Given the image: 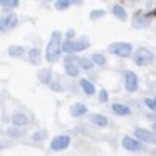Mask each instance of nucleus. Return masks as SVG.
Masks as SVG:
<instances>
[{"label": "nucleus", "mask_w": 156, "mask_h": 156, "mask_svg": "<svg viewBox=\"0 0 156 156\" xmlns=\"http://www.w3.org/2000/svg\"><path fill=\"white\" fill-rule=\"evenodd\" d=\"M145 106H147L150 110L156 112V98H145Z\"/></svg>", "instance_id": "nucleus-26"}, {"label": "nucleus", "mask_w": 156, "mask_h": 156, "mask_svg": "<svg viewBox=\"0 0 156 156\" xmlns=\"http://www.w3.org/2000/svg\"><path fill=\"white\" fill-rule=\"evenodd\" d=\"M69 144H70V136H67V135H58V136H55L52 141H51V148L52 150H66L67 147H69Z\"/></svg>", "instance_id": "nucleus-6"}, {"label": "nucleus", "mask_w": 156, "mask_h": 156, "mask_svg": "<svg viewBox=\"0 0 156 156\" xmlns=\"http://www.w3.org/2000/svg\"><path fill=\"white\" fill-rule=\"evenodd\" d=\"M0 5L6 8H16L19 6V0H0Z\"/></svg>", "instance_id": "nucleus-24"}, {"label": "nucleus", "mask_w": 156, "mask_h": 156, "mask_svg": "<svg viewBox=\"0 0 156 156\" xmlns=\"http://www.w3.org/2000/svg\"><path fill=\"white\" fill-rule=\"evenodd\" d=\"M122 147L126 150H130V151H138L142 148V142H139L138 139L132 138V136H124L122 138Z\"/></svg>", "instance_id": "nucleus-9"}, {"label": "nucleus", "mask_w": 156, "mask_h": 156, "mask_svg": "<svg viewBox=\"0 0 156 156\" xmlns=\"http://www.w3.org/2000/svg\"><path fill=\"white\" fill-rule=\"evenodd\" d=\"M90 119H92L94 124H97V126H100V127H107V126H109V119H107L104 115L94 113V115L90 116Z\"/></svg>", "instance_id": "nucleus-14"}, {"label": "nucleus", "mask_w": 156, "mask_h": 156, "mask_svg": "<svg viewBox=\"0 0 156 156\" xmlns=\"http://www.w3.org/2000/svg\"><path fill=\"white\" fill-rule=\"evenodd\" d=\"M46 136H48V132L40 130V132H35V133L32 135V139H34V141H43Z\"/></svg>", "instance_id": "nucleus-25"}, {"label": "nucleus", "mask_w": 156, "mask_h": 156, "mask_svg": "<svg viewBox=\"0 0 156 156\" xmlns=\"http://www.w3.org/2000/svg\"><path fill=\"white\" fill-rule=\"evenodd\" d=\"M69 6H70L69 0H60V2H55V8H57L58 11H64V9H67Z\"/></svg>", "instance_id": "nucleus-23"}, {"label": "nucleus", "mask_w": 156, "mask_h": 156, "mask_svg": "<svg viewBox=\"0 0 156 156\" xmlns=\"http://www.w3.org/2000/svg\"><path fill=\"white\" fill-rule=\"evenodd\" d=\"M73 35H75V32H73V31H69V32H67V37H69L67 40H72V37H73Z\"/></svg>", "instance_id": "nucleus-30"}, {"label": "nucleus", "mask_w": 156, "mask_h": 156, "mask_svg": "<svg viewBox=\"0 0 156 156\" xmlns=\"http://www.w3.org/2000/svg\"><path fill=\"white\" fill-rule=\"evenodd\" d=\"M135 138L139 142H156V135L147 129H136L135 130Z\"/></svg>", "instance_id": "nucleus-8"}, {"label": "nucleus", "mask_w": 156, "mask_h": 156, "mask_svg": "<svg viewBox=\"0 0 156 156\" xmlns=\"http://www.w3.org/2000/svg\"><path fill=\"white\" fill-rule=\"evenodd\" d=\"M100 101L101 103H106L107 101V92H106V89H101L100 90Z\"/></svg>", "instance_id": "nucleus-27"}, {"label": "nucleus", "mask_w": 156, "mask_h": 156, "mask_svg": "<svg viewBox=\"0 0 156 156\" xmlns=\"http://www.w3.org/2000/svg\"><path fill=\"white\" fill-rule=\"evenodd\" d=\"M61 44H63L61 32L54 31L52 35H51V40H49V43L46 46V58H48V61H55L58 58V55L61 52Z\"/></svg>", "instance_id": "nucleus-1"}, {"label": "nucleus", "mask_w": 156, "mask_h": 156, "mask_svg": "<svg viewBox=\"0 0 156 156\" xmlns=\"http://www.w3.org/2000/svg\"><path fill=\"white\" fill-rule=\"evenodd\" d=\"M51 87H52L54 90H60V89H61V86H60V84H55V83H51Z\"/></svg>", "instance_id": "nucleus-29"}, {"label": "nucleus", "mask_w": 156, "mask_h": 156, "mask_svg": "<svg viewBox=\"0 0 156 156\" xmlns=\"http://www.w3.org/2000/svg\"><path fill=\"white\" fill-rule=\"evenodd\" d=\"M132 25H133V28H138V29L145 28V25H147V17H145V14H142V12H136V14L133 16V22H132Z\"/></svg>", "instance_id": "nucleus-10"}, {"label": "nucleus", "mask_w": 156, "mask_h": 156, "mask_svg": "<svg viewBox=\"0 0 156 156\" xmlns=\"http://www.w3.org/2000/svg\"><path fill=\"white\" fill-rule=\"evenodd\" d=\"M153 130H154V132H156V124H154V126H153Z\"/></svg>", "instance_id": "nucleus-31"}, {"label": "nucleus", "mask_w": 156, "mask_h": 156, "mask_svg": "<svg viewBox=\"0 0 156 156\" xmlns=\"http://www.w3.org/2000/svg\"><path fill=\"white\" fill-rule=\"evenodd\" d=\"M64 69H66V73L69 76H78V73H80V70H78V66L75 63H67L64 64Z\"/></svg>", "instance_id": "nucleus-18"}, {"label": "nucleus", "mask_w": 156, "mask_h": 156, "mask_svg": "<svg viewBox=\"0 0 156 156\" xmlns=\"http://www.w3.org/2000/svg\"><path fill=\"white\" fill-rule=\"evenodd\" d=\"M112 110H113L115 115H121V116H124V115H130V112H132L129 106H126V104H119V103L112 104Z\"/></svg>", "instance_id": "nucleus-12"}, {"label": "nucleus", "mask_w": 156, "mask_h": 156, "mask_svg": "<svg viewBox=\"0 0 156 156\" xmlns=\"http://www.w3.org/2000/svg\"><path fill=\"white\" fill-rule=\"evenodd\" d=\"M12 124L14 126H25V124H28V116L22 112H16L12 115Z\"/></svg>", "instance_id": "nucleus-15"}, {"label": "nucleus", "mask_w": 156, "mask_h": 156, "mask_svg": "<svg viewBox=\"0 0 156 156\" xmlns=\"http://www.w3.org/2000/svg\"><path fill=\"white\" fill-rule=\"evenodd\" d=\"M29 60H31V63L38 64L40 63V49H37V48L31 49L29 51Z\"/></svg>", "instance_id": "nucleus-20"}, {"label": "nucleus", "mask_w": 156, "mask_h": 156, "mask_svg": "<svg viewBox=\"0 0 156 156\" xmlns=\"http://www.w3.org/2000/svg\"><path fill=\"white\" fill-rule=\"evenodd\" d=\"M80 86H81V89L84 90V94H87V95H94L95 94V86L89 81V80H80Z\"/></svg>", "instance_id": "nucleus-16"}, {"label": "nucleus", "mask_w": 156, "mask_h": 156, "mask_svg": "<svg viewBox=\"0 0 156 156\" xmlns=\"http://www.w3.org/2000/svg\"><path fill=\"white\" fill-rule=\"evenodd\" d=\"M109 52L113 54V55L127 58V57L132 55V44H130V43H122V41L112 43V44L109 46Z\"/></svg>", "instance_id": "nucleus-4"}, {"label": "nucleus", "mask_w": 156, "mask_h": 156, "mask_svg": "<svg viewBox=\"0 0 156 156\" xmlns=\"http://www.w3.org/2000/svg\"><path fill=\"white\" fill-rule=\"evenodd\" d=\"M103 14H104L103 11H92V12H90V19H95V17L98 19V17H101Z\"/></svg>", "instance_id": "nucleus-28"}, {"label": "nucleus", "mask_w": 156, "mask_h": 156, "mask_svg": "<svg viewBox=\"0 0 156 156\" xmlns=\"http://www.w3.org/2000/svg\"><path fill=\"white\" fill-rule=\"evenodd\" d=\"M124 84L127 92H136L138 90V75L132 70H127L124 73Z\"/></svg>", "instance_id": "nucleus-7"}, {"label": "nucleus", "mask_w": 156, "mask_h": 156, "mask_svg": "<svg viewBox=\"0 0 156 156\" xmlns=\"http://www.w3.org/2000/svg\"><path fill=\"white\" fill-rule=\"evenodd\" d=\"M90 60H92V63H97V64H100V66H104V64H106V58H104V55H101V54H92Z\"/></svg>", "instance_id": "nucleus-22"}, {"label": "nucleus", "mask_w": 156, "mask_h": 156, "mask_svg": "<svg viewBox=\"0 0 156 156\" xmlns=\"http://www.w3.org/2000/svg\"><path fill=\"white\" fill-rule=\"evenodd\" d=\"M23 52H25V49H23V46H11L9 48V51H8V54L11 55V57H14V58H19V57H22L23 55Z\"/></svg>", "instance_id": "nucleus-19"}, {"label": "nucleus", "mask_w": 156, "mask_h": 156, "mask_svg": "<svg viewBox=\"0 0 156 156\" xmlns=\"http://www.w3.org/2000/svg\"><path fill=\"white\" fill-rule=\"evenodd\" d=\"M112 12H113V16H115L118 20H121V22H126V20H127V12H126V9H124L121 5L115 3L113 8H112Z\"/></svg>", "instance_id": "nucleus-13"}, {"label": "nucleus", "mask_w": 156, "mask_h": 156, "mask_svg": "<svg viewBox=\"0 0 156 156\" xmlns=\"http://www.w3.org/2000/svg\"><path fill=\"white\" fill-rule=\"evenodd\" d=\"M84 113H87V107H86L83 103H76V104H73L72 109H70V115L75 116V118L83 116Z\"/></svg>", "instance_id": "nucleus-11"}, {"label": "nucleus", "mask_w": 156, "mask_h": 156, "mask_svg": "<svg viewBox=\"0 0 156 156\" xmlns=\"http://www.w3.org/2000/svg\"><path fill=\"white\" fill-rule=\"evenodd\" d=\"M89 48V40L87 38H78V40H66L61 44V51L67 52V54H73V52H80Z\"/></svg>", "instance_id": "nucleus-2"}, {"label": "nucleus", "mask_w": 156, "mask_h": 156, "mask_svg": "<svg viewBox=\"0 0 156 156\" xmlns=\"http://www.w3.org/2000/svg\"><path fill=\"white\" fill-rule=\"evenodd\" d=\"M78 64H80L83 69H86V70H89V69L94 67V63H92L90 58H80V60H78Z\"/></svg>", "instance_id": "nucleus-21"}, {"label": "nucleus", "mask_w": 156, "mask_h": 156, "mask_svg": "<svg viewBox=\"0 0 156 156\" xmlns=\"http://www.w3.org/2000/svg\"><path fill=\"white\" fill-rule=\"evenodd\" d=\"M17 25V16L14 12H8L5 16H0V32L11 31Z\"/></svg>", "instance_id": "nucleus-5"}, {"label": "nucleus", "mask_w": 156, "mask_h": 156, "mask_svg": "<svg viewBox=\"0 0 156 156\" xmlns=\"http://www.w3.org/2000/svg\"><path fill=\"white\" fill-rule=\"evenodd\" d=\"M38 80H40L43 84H51V80H52V73H51V70H48V69L40 70V72H38Z\"/></svg>", "instance_id": "nucleus-17"}, {"label": "nucleus", "mask_w": 156, "mask_h": 156, "mask_svg": "<svg viewBox=\"0 0 156 156\" xmlns=\"http://www.w3.org/2000/svg\"><path fill=\"white\" fill-rule=\"evenodd\" d=\"M153 58H154L153 52L148 51V49H145V48H139L133 54V61L138 66H147V64H150L153 61Z\"/></svg>", "instance_id": "nucleus-3"}]
</instances>
